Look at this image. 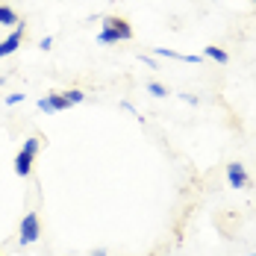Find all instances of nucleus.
I'll use <instances>...</instances> for the list:
<instances>
[{
  "instance_id": "nucleus-1",
  "label": "nucleus",
  "mask_w": 256,
  "mask_h": 256,
  "mask_svg": "<svg viewBox=\"0 0 256 256\" xmlns=\"http://www.w3.org/2000/svg\"><path fill=\"white\" fill-rule=\"evenodd\" d=\"M132 38V26L127 24V18H106L103 30L98 32V42L100 44H118V42H130Z\"/></svg>"
},
{
  "instance_id": "nucleus-2",
  "label": "nucleus",
  "mask_w": 256,
  "mask_h": 256,
  "mask_svg": "<svg viewBox=\"0 0 256 256\" xmlns=\"http://www.w3.org/2000/svg\"><path fill=\"white\" fill-rule=\"evenodd\" d=\"M38 238H42V221L36 212H26L21 221V230H18V242H21V248H26V244H36Z\"/></svg>"
},
{
  "instance_id": "nucleus-3",
  "label": "nucleus",
  "mask_w": 256,
  "mask_h": 256,
  "mask_svg": "<svg viewBox=\"0 0 256 256\" xmlns=\"http://www.w3.org/2000/svg\"><path fill=\"white\" fill-rule=\"evenodd\" d=\"M21 44H24V26L18 24L9 36H6V38H3V42H0V59H3V56H12Z\"/></svg>"
},
{
  "instance_id": "nucleus-4",
  "label": "nucleus",
  "mask_w": 256,
  "mask_h": 256,
  "mask_svg": "<svg viewBox=\"0 0 256 256\" xmlns=\"http://www.w3.org/2000/svg\"><path fill=\"white\" fill-rule=\"evenodd\" d=\"M227 182H230V188H248V171H244L242 162L227 165Z\"/></svg>"
},
{
  "instance_id": "nucleus-5",
  "label": "nucleus",
  "mask_w": 256,
  "mask_h": 256,
  "mask_svg": "<svg viewBox=\"0 0 256 256\" xmlns=\"http://www.w3.org/2000/svg\"><path fill=\"white\" fill-rule=\"evenodd\" d=\"M38 109L42 112H65V109H71V103L65 100V94H48L38 100Z\"/></svg>"
},
{
  "instance_id": "nucleus-6",
  "label": "nucleus",
  "mask_w": 256,
  "mask_h": 256,
  "mask_svg": "<svg viewBox=\"0 0 256 256\" xmlns=\"http://www.w3.org/2000/svg\"><path fill=\"white\" fill-rule=\"evenodd\" d=\"M32 159H36V156L26 154L24 148L18 150V156H15V174H18V177H30V171H32Z\"/></svg>"
},
{
  "instance_id": "nucleus-7",
  "label": "nucleus",
  "mask_w": 256,
  "mask_h": 256,
  "mask_svg": "<svg viewBox=\"0 0 256 256\" xmlns=\"http://www.w3.org/2000/svg\"><path fill=\"white\" fill-rule=\"evenodd\" d=\"M200 56H204V59H212V62H218V65H227V62H230V53L221 50V48H212V44H209V48H204V53H200Z\"/></svg>"
},
{
  "instance_id": "nucleus-8",
  "label": "nucleus",
  "mask_w": 256,
  "mask_h": 256,
  "mask_svg": "<svg viewBox=\"0 0 256 256\" xmlns=\"http://www.w3.org/2000/svg\"><path fill=\"white\" fill-rule=\"evenodd\" d=\"M18 12L12 9V6H6V3H0V26H18Z\"/></svg>"
},
{
  "instance_id": "nucleus-9",
  "label": "nucleus",
  "mask_w": 256,
  "mask_h": 256,
  "mask_svg": "<svg viewBox=\"0 0 256 256\" xmlns=\"http://www.w3.org/2000/svg\"><path fill=\"white\" fill-rule=\"evenodd\" d=\"M65 94V100L71 103V106H77V103L86 100V92H80V88H71V92H62Z\"/></svg>"
},
{
  "instance_id": "nucleus-10",
  "label": "nucleus",
  "mask_w": 256,
  "mask_h": 256,
  "mask_svg": "<svg viewBox=\"0 0 256 256\" xmlns=\"http://www.w3.org/2000/svg\"><path fill=\"white\" fill-rule=\"evenodd\" d=\"M38 148H42V138H36V136H30V138H24V150L26 154H38Z\"/></svg>"
},
{
  "instance_id": "nucleus-11",
  "label": "nucleus",
  "mask_w": 256,
  "mask_h": 256,
  "mask_svg": "<svg viewBox=\"0 0 256 256\" xmlns=\"http://www.w3.org/2000/svg\"><path fill=\"white\" fill-rule=\"evenodd\" d=\"M148 92H150L154 98H165V94H168V88H165L162 82H148Z\"/></svg>"
},
{
  "instance_id": "nucleus-12",
  "label": "nucleus",
  "mask_w": 256,
  "mask_h": 256,
  "mask_svg": "<svg viewBox=\"0 0 256 256\" xmlns=\"http://www.w3.org/2000/svg\"><path fill=\"white\" fill-rule=\"evenodd\" d=\"M21 100H24V94H21V92H18V94H9V98H6V106H18Z\"/></svg>"
},
{
  "instance_id": "nucleus-13",
  "label": "nucleus",
  "mask_w": 256,
  "mask_h": 256,
  "mask_svg": "<svg viewBox=\"0 0 256 256\" xmlns=\"http://www.w3.org/2000/svg\"><path fill=\"white\" fill-rule=\"evenodd\" d=\"M38 48H42V50H50V48H53V36L42 38V42H38Z\"/></svg>"
},
{
  "instance_id": "nucleus-14",
  "label": "nucleus",
  "mask_w": 256,
  "mask_h": 256,
  "mask_svg": "<svg viewBox=\"0 0 256 256\" xmlns=\"http://www.w3.org/2000/svg\"><path fill=\"white\" fill-rule=\"evenodd\" d=\"M180 98H182L186 103H192V106H198V98H194V94H180Z\"/></svg>"
},
{
  "instance_id": "nucleus-15",
  "label": "nucleus",
  "mask_w": 256,
  "mask_h": 256,
  "mask_svg": "<svg viewBox=\"0 0 256 256\" xmlns=\"http://www.w3.org/2000/svg\"><path fill=\"white\" fill-rule=\"evenodd\" d=\"M92 256H106V250H94V254H92Z\"/></svg>"
},
{
  "instance_id": "nucleus-16",
  "label": "nucleus",
  "mask_w": 256,
  "mask_h": 256,
  "mask_svg": "<svg viewBox=\"0 0 256 256\" xmlns=\"http://www.w3.org/2000/svg\"><path fill=\"white\" fill-rule=\"evenodd\" d=\"M0 86H3V77H0Z\"/></svg>"
},
{
  "instance_id": "nucleus-17",
  "label": "nucleus",
  "mask_w": 256,
  "mask_h": 256,
  "mask_svg": "<svg viewBox=\"0 0 256 256\" xmlns=\"http://www.w3.org/2000/svg\"><path fill=\"white\" fill-rule=\"evenodd\" d=\"M250 256H256V254H250Z\"/></svg>"
},
{
  "instance_id": "nucleus-18",
  "label": "nucleus",
  "mask_w": 256,
  "mask_h": 256,
  "mask_svg": "<svg viewBox=\"0 0 256 256\" xmlns=\"http://www.w3.org/2000/svg\"><path fill=\"white\" fill-rule=\"evenodd\" d=\"M0 256H3V254H0Z\"/></svg>"
}]
</instances>
